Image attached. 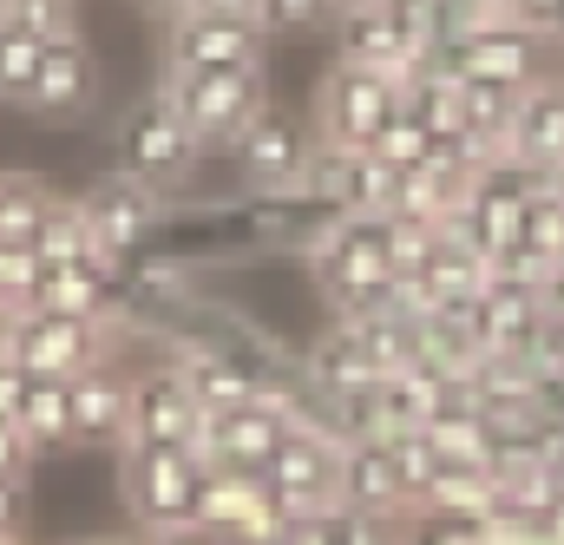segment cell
<instances>
[{
	"instance_id": "cell-37",
	"label": "cell",
	"mask_w": 564,
	"mask_h": 545,
	"mask_svg": "<svg viewBox=\"0 0 564 545\" xmlns=\"http://www.w3.org/2000/svg\"><path fill=\"white\" fill-rule=\"evenodd\" d=\"M0 545H13V539H0Z\"/></svg>"
},
{
	"instance_id": "cell-9",
	"label": "cell",
	"mask_w": 564,
	"mask_h": 545,
	"mask_svg": "<svg viewBox=\"0 0 564 545\" xmlns=\"http://www.w3.org/2000/svg\"><path fill=\"white\" fill-rule=\"evenodd\" d=\"M270 26L263 20H217V13H177L164 33V73H224V66H263Z\"/></svg>"
},
{
	"instance_id": "cell-15",
	"label": "cell",
	"mask_w": 564,
	"mask_h": 545,
	"mask_svg": "<svg viewBox=\"0 0 564 545\" xmlns=\"http://www.w3.org/2000/svg\"><path fill=\"white\" fill-rule=\"evenodd\" d=\"M341 506H355L368 520H394L414 506L388 440H341Z\"/></svg>"
},
{
	"instance_id": "cell-27",
	"label": "cell",
	"mask_w": 564,
	"mask_h": 545,
	"mask_svg": "<svg viewBox=\"0 0 564 545\" xmlns=\"http://www.w3.org/2000/svg\"><path fill=\"white\" fill-rule=\"evenodd\" d=\"M433 145H440V138H433V126H421L408 106L394 113V126H388V132L375 138V151H381L394 171H421L426 158H433Z\"/></svg>"
},
{
	"instance_id": "cell-19",
	"label": "cell",
	"mask_w": 564,
	"mask_h": 545,
	"mask_svg": "<svg viewBox=\"0 0 564 545\" xmlns=\"http://www.w3.org/2000/svg\"><path fill=\"white\" fill-rule=\"evenodd\" d=\"M26 309H53V316H86V322H106L112 309V276L106 264H46Z\"/></svg>"
},
{
	"instance_id": "cell-31",
	"label": "cell",
	"mask_w": 564,
	"mask_h": 545,
	"mask_svg": "<svg viewBox=\"0 0 564 545\" xmlns=\"http://www.w3.org/2000/svg\"><path fill=\"white\" fill-rule=\"evenodd\" d=\"M26 388H33V375H26V368H20V362L0 349V414H7V420H20V402H26Z\"/></svg>"
},
{
	"instance_id": "cell-34",
	"label": "cell",
	"mask_w": 564,
	"mask_h": 545,
	"mask_svg": "<svg viewBox=\"0 0 564 545\" xmlns=\"http://www.w3.org/2000/svg\"><path fill=\"white\" fill-rule=\"evenodd\" d=\"M20 506H26V493H20V473H0V539H13V526H20Z\"/></svg>"
},
{
	"instance_id": "cell-20",
	"label": "cell",
	"mask_w": 564,
	"mask_h": 545,
	"mask_svg": "<svg viewBox=\"0 0 564 545\" xmlns=\"http://www.w3.org/2000/svg\"><path fill=\"white\" fill-rule=\"evenodd\" d=\"M177 368H184V382H191V395H197L204 414H230V408H243V402H263V382L243 362L217 355V349H184Z\"/></svg>"
},
{
	"instance_id": "cell-17",
	"label": "cell",
	"mask_w": 564,
	"mask_h": 545,
	"mask_svg": "<svg viewBox=\"0 0 564 545\" xmlns=\"http://www.w3.org/2000/svg\"><path fill=\"white\" fill-rule=\"evenodd\" d=\"M512 158L532 164L539 178H558L564 171V79H545L519 99V119H512Z\"/></svg>"
},
{
	"instance_id": "cell-33",
	"label": "cell",
	"mask_w": 564,
	"mask_h": 545,
	"mask_svg": "<svg viewBox=\"0 0 564 545\" xmlns=\"http://www.w3.org/2000/svg\"><path fill=\"white\" fill-rule=\"evenodd\" d=\"M26 453H33V440L20 434V420L0 414V473H26Z\"/></svg>"
},
{
	"instance_id": "cell-23",
	"label": "cell",
	"mask_w": 564,
	"mask_h": 545,
	"mask_svg": "<svg viewBox=\"0 0 564 545\" xmlns=\"http://www.w3.org/2000/svg\"><path fill=\"white\" fill-rule=\"evenodd\" d=\"M20 434L33 447H66L73 440V382H53V375H33L26 402H20Z\"/></svg>"
},
{
	"instance_id": "cell-5",
	"label": "cell",
	"mask_w": 564,
	"mask_h": 545,
	"mask_svg": "<svg viewBox=\"0 0 564 545\" xmlns=\"http://www.w3.org/2000/svg\"><path fill=\"white\" fill-rule=\"evenodd\" d=\"M204 480L210 460L191 447H126V506L144 533L191 526L204 506Z\"/></svg>"
},
{
	"instance_id": "cell-38",
	"label": "cell",
	"mask_w": 564,
	"mask_h": 545,
	"mask_svg": "<svg viewBox=\"0 0 564 545\" xmlns=\"http://www.w3.org/2000/svg\"><path fill=\"white\" fill-rule=\"evenodd\" d=\"M558 40H564V26H558Z\"/></svg>"
},
{
	"instance_id": "cell-36",
	"label": "cell",
	"mask_w": 564,
	"mask_h": 545,
	"mask_svg": "<svg viewBox=\"0 0 564 545\" xmlns=\"http://www.w3.org/2000/svg\"><path fill=\"white\" fill-rule=\"evenodd\" d=\"M263 545H302V539H295V533H276V539H263Z\"/></svg>"
},
{
	"instance_id": "cell-18",
	"label": "cell",
	"mask_w": 564,
	"mask_h": 545,
	"mask_svg": "<svg viewBox=\"0 0 564 545\" xmlns=\"http://www.w3.org/2000/svg\"><path fill=\"white\" fill-rule=\"evenodd\" d=\"M86 204V217H93V231H99V244L119 257V250H132L144 231H151V217H158V191L151 184H139V178H106L99 191H86L79 197Z\"/></svg>"
},
{
	"instance_id": "cell-28",
	"label": "cell",
	"mask_w": 564,
	"mask_h": 545,
	"mask_svg": "<svg viewBox=\"0 0 564 545\" xmlns=\"http://www.w3.org/2000/svg\"><path fill=\"white\" fill-rule=\"evenodd\" d=\"M7 20H20L40 40H73L79 33V0H7Z\"/></svg>"
},
{
	"instance_id": "cell-8",
	"label": "cell",
	"mask_w": 564,
	"mask_h": 545,
	"mask_svg": "<svg viewBox=\"0 0 564 545\" xmlns=\"http://www.w3.org/2000/svg\"><path fill=\"white\" fill-rule=\"evenodd\" d=\"M270 493L289 513V526H308L315 513L341 506V434L315 427V420H295V434L282 440V453L270 460Z\"/></svg>"
},
{
	"instance_id": "cell-25",
	"label": "cell",
	"mask_w": 564,
	"mask_h": 545,
	"mask_svg": "<svg viewBox=\"0 0 564 545\" xmlns=\"http://www.w3.org/2000/svg\"><path fill=\"white\" fill-rule=\"evenodd\" d=\"M53 191L40 178H0V244H33L40 224L53 217Z\"/></svg>"
},
{
	"instance_id": "cell-24",
	"label": "cell",
	"mask_w": 564,
	"mask_h": 545,
	"mask_svg": "<svg viewBox=\"0 0 564 545\" xmlns=\"http://www.w3.org/2000/svg\"><path fill=\"white\" fill-rule=\"evenodd\" d=\"M40 60H46V40L0 13V99H7V106H26V99H33Z\"/></svg>"
},
{
	"instance_id": "cell-4",
	"label": "cell",
	"mask_w": 564,
	"mask_h": 545,
	"mask_svg": "<svg viewBox=\"0 0 564 545\" xmlns=\"http://www.w3.org/2000/svg\"><path fill=\"white\" fill-rule=\"evenodd\" d=\"M0 349L26 368V375H53V382H79L86 368H99L112 355L106 322L86 316H53V309H13L0 322Z\"/></svg>"
},
{
	"instance_id": "cell-3",
	"label": "cell",
	"mask_w": 564,
	"mask_h": 545,
	"mask_svg": "<svg viewBox=\"0 0 564 545\" xmlns=\"http://www.w3.org/2000/svg\"><path fill=\"white\" fill-rule=\"evenodd\" d=\"M171 106L184 113V126L204 138V151H237L243 132L270 113V86L263 66H224V73H164Z\"/></svg>"
},
{
	"instance_id": "cell-22",
	"label": "cell",
	"mask_w": 564,
	"mask_h": 545,
	"mask_svg": "<svg viewBox=\"0 0 564 545\" xmlns=\"http://www.w3.org/2000/svg\"><path fill=\"white\" fill-rule=\"evenodd\" d=\"M33 250H40V264H112V250L99 244V231H93V217H86V204H53V217L40 224V237H33Z\"/></svg>"
},
{
	"instance_id": "cell-29",
	"label": "cell",
	"mask_w": 564,
	"mask_h": 545,
	"mask_svg": "<svg viewBox=\"0 0 564 545\" xmlns=\"http://www.w3.org/2000/svg\"><path fill=\"white\" fill-rule=\"evenodd\" d=\"M335 20H341V0H263L270 33H322Z\"/></svg>"
},
{
	"instance_id": "cell-30",
	"label": "cell",
	"mask_w": 564,
	"mask_h": 545,
	"mask_svg": "<svg viewBox=\"0 0 564 545\" xmlns=\"http://www.w3.org/2000/svg\"><path fill=\"white\" fill-rule=\"evenodd\" d=\"M40 270H46V264H40L33 244H0V309H26Z\"/></svg>"
},
{
	"instance_id": "cell-35",
	"label": "cell",
	"mask_w": 564,
	"mask_h": 545,
	"mask_svg": "<svg viewBox=\"0 0 564 545\" xmlns=\"http://www.w3.org/2000/svg\"><path fill=\"white\" fill-rule=\"evenodd\" d=\"M132 7H144V13H164V20H177V7H184V0H132Z\"/></svg>"
},
{
	"instance_id": "cell-6",
	"label": "cell",
	"mask_w": 564,
	"mask_h": 545,
	"mask_svg": "<svg viewBox=\"0 0 564 545\" xmlns=\"http://www.w3.org/2000/svg\"><path fill=\"white\" fill-rule=\"evenodd\" d=\"M197 158H204V138L184 126V113L171 106L164 86L144 93L126 113V126H119V171L126 178H139L151 191H171V184H184L197 171Z\"/></svg>"
},
{
	"instance_id": "cell-12",
	"label": "cell",
	"mask_w": 564,
	"mask_h": 545,
	"mask_svg": "<svg viewBox=\"0 0 564 545\" xmlns=\"http://www.w3.org/2000/svg\"><path fill=\"white\" fill-rule=\"evenodd\" d=\"M335 60L368 66V73H388V79H401V86L433 66V53H426L388 7H355V13H341V20H335Z\"/></svg>"
},
{
	"instance_id": "cell-10",
	"label": "cell",
	"mask_w": 564,
	"mask_h": 545,
	"mask_svg": "<svg viewBox=\"0 0 564 545\" xmlns=\"http://www.w3.org/2000/svg\"><path fill=\"white\" fill-rule=\"evenodd\" d=\"M295 420L302 414L282 408L276 395H263V402H243V408L230 414H210L204 420V460L210 467H237V473H270V460L282 453V440L295 434Z\"/></svg>"
},
{
	"instance_id": "cell-13",
	"label": "cell",
	"mask_w": 564,
	"mask_h": 545,
	"mask_svg": "<svg viewBox=\"0 0 564 545\" xmlns=\"http://www.w3.org/2000/svg\"><path fill=\"white\" fill-rule=\"evenodd\" d=\"M308 158H315V138L302 132L289 113H263L243 145H237V164H243V178L257 184V191H295L302 184V171H308Z\"/></svg>"
},
{
	"instance_id": "cell-1",
	"label": "cell",
	"mask_w": 564,
	"mask_h": 545,
	"mask_svg": "<svg viewBox=\"0 0 564 545\" xmlns=\"http://www.w3.org/2000/svg\"><path fill=\"white\" fill-rule=\"evenodd\" d=\"M315 276L328 289V302L341 309V322L401 309V264H394V224L368 217V211H341L322 244H315Z\"/></svg>"
},
{
	"instance_id": "cell-11",
	"label": "cell",
	"mask_w": 564,
	"mask_h": 545,
	"mask_svg": "<svg viewBox=\"0 0 564 545\" xmlns=\"http://www.w3.org/2000/svg\"><path fill=\"white\" fill-rule=\"evenodd\" d=\"M204 420L210 414L197 408V395H191L177 362L132 375V440L126 447H191L197 453L204 447Z\"/></svg>"
},
{
	"instance_id": "cell-26",
	"label": "cell",
	"mask_w": 564,
	"mask_h": 545,
	"mask_svg": "<svg viewBox=\"0 0 564 545\" xmlns=\"http://www.w3.org/2000/svg\"><path fill=\"white\" fill-rule=\"evenodd\" d=\"M388 447H394V460H401V480H408V500L421 506L426 493H433V480L446 473V453L433 447V434H426V427H408V434H394Z\"/></svg>"
},
{
	"instance_id": "cell-16",
	"label": "cell",
	"mask_w": 564,
	"mask_h": 545,
	"mask_svg": "<svg viewBox=\"0 0 564 545\" xmlns=\"http://www.w3.org/2000/svg\"><path fill=\"white\" fill-rule=\"evenodd\" d=\"M73 440L79 447H126L132 440V382L99 362L73 382Z\"/></svg>"
},
{
	"instance_id": "cell-21",
	"label": "cell",
	"mask_w": 564,
	"mask_h": 545,
	"mask_svg": "<svg viewBox=\"0 0 564 545\" xmlns=\"http://www.w3.org/2000/svg\"><path fill=\"white\" fill-rule=\"evenodd\" d=\"M315 375H322V388H328L335 402H341V395H368V388H381V382H388V375H381V362L368 355V342H361L348 322L315 349Z\"/></svg>"
},
{
	"instance_id": "cell-7",
	"label": "cell",
	"mask_w": 564,
	"mask_h": 545,
	"mask_svg": "<svg viewBox=\"0 0 564 545\" xmlns=\"http://www.w3.org/2000/svg\"><path fill=\"white\" fill-rule=\"evenodd\" d=\"M394 113H401V79L335 60L315 99V138L341 151H375V138L394 126Z\"/></svg>"
},
{
	"instance_id": "cell-14",
	"label": "cell",
	"mask_w": 564,
	"mask_h": 545,
	"mask_svg": "<svg viewBox=\"0 0 564 545\" xmlns=\"http://www.w3.org/2000/svg\"><path fill=\"white\" fill-rule=\"evenodd\" d=\"M93 99H99V60H93V46L79 33L73 40H46V60H40V79H33L26 113L79 119V113H93Z\"/></svg>"
},
{
	"instance_id": "cell-32",
	"label": "cell",
	"mask_w": 564,
	"mask_h": 545,
	"mask_svg": "<svg viewBox=\"0 0 564 545\" xmlns=\"http://www.w3.org/2000/svg\"><path fill=\"white\" fill-rule=\"evenodd\" d=\"M144 545H237L224 526H204V520H191V526H171V533H144Z\"/></svg>"
},
{
	"instance_id": "cell-2",
	"label": "cell",
	"mask_w": 564,
	"mask_h": 545,
	"mask_svg": "<svg viewBox=\"0 0 564 545\" xmlns=\"http://www.w3.org/2000/svg\"><path fill=\"white\" fill-rule=\"evenodd\" d=\"M552 33H539V26H519V20H479V26H459L440 53H433V66H446L453 79H486V86H506V93H532V86H545V79H558L552 73Z\"/></svg>"
}]
</instances>
